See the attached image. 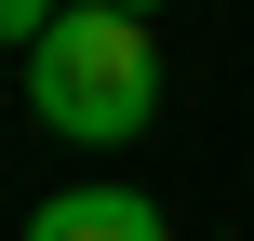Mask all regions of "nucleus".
<instances>
[{
  "instance_id": "obj_1",
  "label": "nucleus",
  "mask_w": 254,
  "mask_h": 241,
  "mask_svg": "<svg viewBox=\"0 0 254 241\" xmlns=\"http://www.w3.org/2000/svg\"><path fill=\"white\" fill-rule=\"evenodd\" d=\"M27 107H40L67 148H134V134L161 121L147 13H121V0H67V13L27 40Z\"/></svg>"
},
{
  "instance_id": "obj_2",
  "label": "nucleus",
  "mask_w": 254,
  "mask_h": 241,
  "mask_svg": "<svg viewBox=\"0 0 254 241\" xmlns=\"http://www.w3.org/2000/svg\"><path fill=\"white\" fill-rule=\"evenodd\" d=\"M27 241H174V215L147 188H54L27 201Z\"/></svg>"
},
{
  "instance_id": "obj_3",
  "label": "nucleus",
  "mask_w": 254,
  "mask_h": 241,
  "mask_svg": "<svg viewBox=\"0 0 254 241\" xmlns=\"http://www.w3.org/2000/svg\"><path fill=\"white\" fill-rule=\"evenodd\" d=\"M54 13H67V0H0V54H27V40H40Z\"/></svg>"
},
{
  "instance_id": "obj_4",
  "label": "nucleus",
  "mask_w": 254,
  "mask_h": 241,
  "mask_svg": "<svg viewBox=\"0 0 254 241\" xmlns=\"http://www.w3.org/2000/svg\"><path fill=\"white\" fill-rule=\"evenodd\" d=\"M121 13H161V0H121Z\"/></svg>"
}]
</instances>
